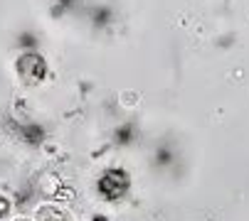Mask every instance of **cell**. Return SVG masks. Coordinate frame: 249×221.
Instances as JSON below:
<instances>
[{
	"instance_id": "obj_6",
	"label": "cell",
	"mask_w": 249,
	"mask_h": 221,
	"mask_svg": "<svg viewBox=\"0 0 249 221\" xmlns=\"http://www.w3.org/2000/svg\"><path fill=\"white\" fill-rule=\"evenodd\" d=\"M91 221H109V216H104V214H94Z\"/></svg>"
},
{
	"instance_id": "obj_7",
	"label": "cell",
	"mask_w": 249,
	"mask_h": 221,
	"mask_svg": "<svg viewBox=\"0 0 249 221\" xmlns=\"http://www.w3.org/2000/svg\"><path fill=\"white\" fill-rule=\"evenodd\" d=\"M18 221H27V219H18Z\"/></svg>"
},
{
	"instance_id": "obj_5",
	"label": "cell",
	"mask_w": 249,
	"mask_h": 221,
	"mask_svg": "<svg viewBox=\"0 0 249 221\" xmlns=\"http://www.w3.org/2000/svg\"><path fill=\"white\" fill-rule=\"evenodd\" d=\"M10 209H13L10 199H5V197H0V219H5V216L10 214Z\"/></svg>"
},
{
	"instance_id": "obj_1",
	"label": "cell",
	"mask_w": 249,
	"mask_h": 221,
	"mask_svg": "<svg viewBox=\"0 0 249 221\" xmlns=\"http://www.w3.org/2000/svg\"><path fill=\"white\" fill-rule=\"evenodd\" d=\"M131 189V174L124 167H109L96 179V192L104 202H121Z\"/></svg>"
},
{
	"instance_id": "obj_2",
	"label": "cell",
	"mask_w": 249,
	"mask_h": 221,
	"mask_svg": "<svg viewBox=\"0 0 249 221\" xmlns=\"http://www.w3.org/2000/svg\"><path fill=\"white\" fill-rule=\"evenodd\" d=\"M37 221H67V216H64L59 209H54V206H47V209H40V214H37Z\"/></svg>"
},
{
	"instance_id": "obj_3",
	"label": "cell",
	"mask_w": 249,
	"mask_h": 221,
	"mask_svg": "<svg viewBox=\"0 0 249 221\" xmlns=\"http://www.w3.org/2000/svg\"><path fill=\"white\" fill-rule=\"evenodd\" d=\"M170 162H173V155H170L168 150H158V153H156V165H158V170H168Z\"/></svg>"
},
{
	"instance_id": "obj_4",
	"label": "cell",
	"mask_w": 249,
	"mask_h": 221,
	"mask_svg": "<svg viewBox=\"0 0 249 221\" xmlns=\"http://www.w3.org/2000/svg\"><path fill=\"white\" fill-rule=\"evenodd\" d=\"M131 126H124V130H119L116 135H114V140H116V145H128L131 142Z\"/></svg>"
}]
</instances>
